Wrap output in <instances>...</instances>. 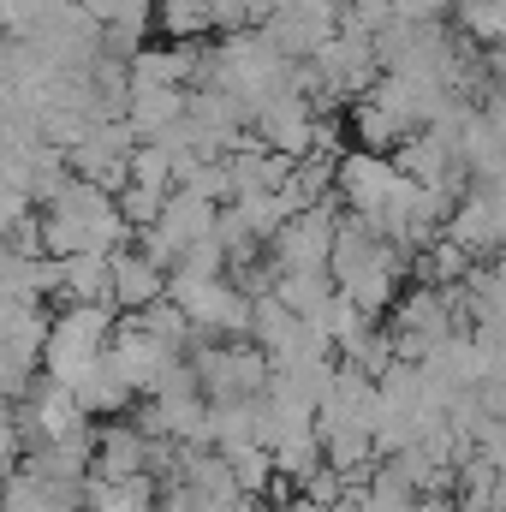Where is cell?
<instances>
[{
	"instance_id": "cell-1",
	"label": "cell",
	"mask_w": 506,
	"mask_h": 512,
	"mask_svg": "<svg viewBox=\"0 0 506 512\" xmlns=\"http://www.w3.org/2000/svg\"><path fill=\"white\" fill-rule=\"evenodd\" d=\"M137 465H143V441H137V435H108V441H102V471H108L114 483H131Z\"/></svg>"
},
{
	"instance_id": "cell-3",
	"label": "cell",
	"mask_w": 506,
	"mask_h": 512,
	"mask_svg": "<svg viewBox=\"0 0 506 512\" xmlns=\"http://www.w3.org/2000/svg\"><path fill=\"white\" fill-rule=\"evenodd\" d=\"M292 512H316V507H292Z\"/></svg>"
},
{
	"instance_id": "cell-2",
	"label": "cell",
	"mask_w": 506,
	"mask_h": 512,
	"mask_svg": "<svg viewBox=\"0 0 506 512\" xmlns=\"http://www.w3.org/2000/svg\"><path fill=\"white\" fill-rule=\"evenodd\" d=\"M149 489L131 477V483H108V495L96 501V512H149V501H143Z\"/></svg>"
}]
</instances>
